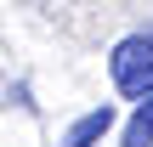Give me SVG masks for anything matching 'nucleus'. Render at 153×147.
Here are the masks:
<instances>
[{"instance_id": "obj_2", "label": "nucleus", "mask_w": 153, "mask_h": 147, "mask_svg": "<svg viewBox=\"0 0 153 147\" xmlns=\"http://www.w3.org/2000/svg\"><path fill=\"white\" fill-rule=\"evenodd\" d=\"M108 130H114V108L102 102V108H91V113H79V119H74V125L62 130V142H57V147H97L102 136H108Z\"/></svg>"}, {"instance_id": "obj_3", "label": "nucleus", "mask_w": 153, "mask_h": 147, "mask_svg": "<svg viewBox=\"0 0 153 147\" xmlns=\"http://www.w3.org/2000/svg\"><path fill=\"white\" fill-rule=\"evenodd\" d=\"M119 147H153V96L131 108V119H125V136H119Z\"/></svg>"}, {"instance_id": "obj_4", "label": "nucleus", "mask_w": 153, "mask_h": 147, "mask_svg": "<svg viewBox=\"0 0 153 147\" xmlns=\"http://www.w3.org/2000/svg\"><path fill=\"white\" fill-rule=\"evenodd\" d=\"M148 34H153V28H148Z\"/></svg>"}, {"instance_id": "obj_1", "label": "nucleus", "mask_w": 153, "mask_h": 147, "mask_svg": "<svg viewBox=\"0 0 153 147\" xmlns=\"http://www.w3.org/2000/svg\"><path fill=\"white\" fill-rule=\"evenodd\" d=\"M108 74H114V85H119V96H131V102H148L153 96V34H125L119 45H114V57H108Z\"/></svg>"}]
</instances>
